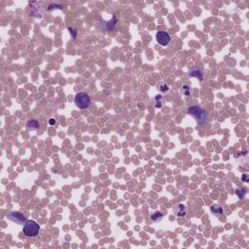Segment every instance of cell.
<instances>
[{"label":"cell","mask_w":249,"mask_h":249,"mask_svg":"<svg viewBox=\"0 0 249 249\" xmlns=\"http://www.w3.org/2000/svg\"><path fill=\"white\" fill-rule=\"evenodd\" d=\"M210 211L211 213L214 216L216 217H219V216H221L223 214V212H224V208H223V206L221 204H212L210 206Z\"/></svg>","instance_id":"52a82bcc"},{"label":"cell","mask_w":249,"mask_h":249,"mask_svg":"<svg viewBox=\"0 0 249 249\" xmlns=\"http://www.w3.org/2000/svg\"><path fill=\"white\" fill-rule=\"evenodd\" d=\"M9 218H10L11 221L15 222L16 224H20V225L26 222V217L23 216L22 213H19V212H13V213H11V214L9 215Z\"/></svg>","instance_id":"8992f818"},{"label":"cell","mask_w":249,"mask_h":249,"mask_svg":"<svg viewBox=\"0 0 249 249\" xmlns=\"http://www.w3.org/2000/svg\"><path fill=\"white\" fill-rule=\"evenodd\" d=\"M157 42L162 46H168L170 42V36L165 31H158L156 34Z\"/></svg>","instance_id":"277c9868"},{"label":"cell","mask_w":249,"mask_h":249,"mask_svg":"<svg viewBox=\"0 0 249 249\" xmlns=\"http://www.w3.org/2000/svg\"><path fill=\"white\" fill-rule=\"evenodd\" d=\"M150 218H151L152 222L158 223V222H160L163 219V213H161L160 211H155V212L151 213Z\"/></svg>","instance_id":"8fae6325"},{"label":"cell","mask_w":249,"mask_h":249,"mask_svg":"<svg viewBox=\"0 0 249 249\" xmlns=\"http://www.w3.org/2000/svg\"><path fill=\"white\" fill-rule=\"evenodd\" d=\"M191 75H192V76L196 75V76L198 77V79H199V80H201V78H203V73H201L200 70H193L192 72H191Z\"/></svg>","instance_id":"4fadbf2b"},{"label":"cell","mask_w":249,"mask_h":249,"mask_svg":"<svg viewBox=\"0 0 249 249\" xmlns=\"http://www.w3.org/2000/svg\"><path fill=\"white\" fill-rule=\"evenodd\" d=\"M49 124H52V126H54V124H56V120H55V119H51V120L49 121Z\"/></svg>","instance_id":"2e32d148"},{"label":"cell","mask_w":249,"mask_h":249,"mask_svg":"<svg viewBox=\"0 0 249 249\" xmlns=\"http://www.w3.org/2000/svg\"><path fill=\"white\" fill-rule=\"evenodd\" d=\"M39 128H40L39 123L36 120H29L26 123V128L28 130H37L39 129Z\"/></svg>","instance_id":"ba28073f"},{"label":"cell","mask_w":249,"mask_h":249,"mask_svg":"<svg viewBox=\"0 0 249 249\" xmlns=\"http://www.w3.org/2000/svg\"><path fill=\"white\" fill-rule=\"evenodd\" d=\"M157 90L161 93H167L169 91V86L164 82H161L157 85Z\"/></svg>","instance_id":"9c48e42d"},{"label":"cell","mask_w":249,"mask_h":249,"mask_svg":"<svg viewBox=\"0 0 249 249\" xmlns=\"http://www.w3.org/2000/svg\"><path fill=\"white\" fill-rule=\"evenodd\" d=\"M23 234H25L26 236H30V238H33V236H36L39 234L40 231V226L32 220H27L25 224H23Z\"/></svg>","instance_id":"7a4b0ae2"},{"label":"cell","mask_w":249,"mask_h":249,"mask_svg":"<svg viewBox=\"0 0 249 249\" xmlns=\"http://www.w3.org/2000/svg\"><path fill=\"white\" fill-rule=\"evenodd\" d=\"M74 102H75V105L78 108L86 109L91 104V98H90V97H89L88 93H86L84 92H80L75 96Z\"/></svg>","instance_id":"3957f363"},{"label":"cell","mask_w":249,"mask_h":249,"mask_svg":"<svg viewBox=\"0 0 249 249\" xmlns=\"http://www.w3.org/2000/svg\"><path fill=\"white\" fill-rule=\"evenodd\" d=\"M248 178H249V175L248 174H243L242 175V177H241V179H242V181L243 182H248Z\"/></svg>","instance_id":"9a60e30c"},{"label":"cell","mask_w":249,"mask_h":249,"mask_svg":"<svg viewBox=\"0 0 249 249\" xmlns=\"http://www.w3.org/2000/svg\"><path fill=\"white\" fill-rule=\"evenodd\" d=\"M154 100H155V102H154V106H156L157 108H161L165 102V100H164V97L162 96V94H158L157 97H155Z\"/></svg>","instance_id":"30bf717a"},{"label":"cell","mask_w":249,"mask_h":249,"mask_svg":"<svg viewBox=\"0 0 249 249\" xmlns=\"http://www.w3.org/2000/svg\"><path fill=\"white\" fill-rule=\"evenodd\" d=\"M187 113L189 115L193 116L194 119L197 121V123L199 124H204L206 122V120H207V113H206V111L204 108H201L200 106H198V105L191 106V107L188 109Z\"/></svg>","instance_id":"6da1fadb"},{"label":"cell","mask_w":249,"mask_h":249,"mask_svg":"<svg viewBox=\"0 0 249 249\" xmlns=\"http://www.w3.org/2000/svg\"><path fill=\"white\" fill-rule=\"evenodd\" d=\"M174 215L177 217H184L187 214V207L184 204H176L172 207Z\"/></svg>","instance_id":"5b68a950"},{"label":"cell","mask_w":249,"mask_h":249,"mask_svg":"<svg viewBox=\"0 0 249 249\" xmlns=\"http://www.w3.org/2000/svg\"><path fill=\"white\" fill-rule=\"evenodd\" d=\"M236 195H238L239 198H243L244 195H245V192L243 191V190H241V189H238V190H236Z\"/></svg>","instance_id":"5bb4252c"},{"label":"cell","mask_w":249,"mask_h":249,"mask_svg":"<svg viewBox=\"0 0 249 249\" xmlns=\"http://www.w3.org/2000/svg\"><path fill=\"white\" fill-rule=\"evenodd\" d=\"M181 93H182L183 96H185V97H191V94H192V88L190 87V86H187V85L182 86Z\"/></svg>","instance_id":"7c38bea8"}]
</instances>
